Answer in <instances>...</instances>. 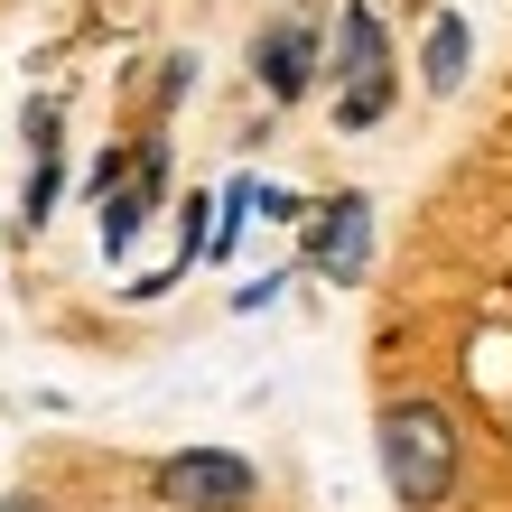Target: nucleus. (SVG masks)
Here are the masks:
<instances>
[{"instance_id": "nucleus-8", "label": "nucleus", "mask_w": 512, "mask_h": 512, "mask_svg": "<svg viewBox=\"0 0 512 512\" xmlns=\"http://www.w3.org/2000/svg\"><path fill=\"white\" fill-rule=\"evenodd\" d=\"M56 196H66V168H56V149H47V159L28 168V196H19V224H47V215H56Z\"/></svg>"}, {"instance_id": "nucleus-3", "label": "nucleus", "mask_w": 512, "mask_h": 512, "mask_svg": "<svg viewBox=\"0 0 512 512\" xmlns=\"http://www.w3.org/2000/svg\"><path fill=\"white\" fill-rule=\"evenodd\" d=\"M94 196H103V252L122 261L140 243L149 205L168 196V140H131V149H103L94 159Z\"/></svg>"}, {"instance_id": "nucleus-9", "label": "nucleus", "mask_w": 512, "mask_h": 512, "mask_svg": "<svg viewBox=\"0 0 512 512\" xmlns=\"http://www.w3.org/2000/svg\"><path fill=\"white\" fill-rule=\"evenodd\" d=\"M0 512H56L47 494H0Z\"/></svg>"}, {"instance_id": "nucleus-6", "label": "nucleus", "mask_w": 512, "mask_h": 512, "mask_svg": "<svg viewBox=\"0 0 512 512\" xmlns=\"http://www.w3.org/2000/svg\"><path fill=\"white\" fill-rule=\"evenodd\" d=\"M252 75H261L270 103H298L317 84V28L308 19H270L261 38H252Z\"/></svg>"}, {"instance_id": "nucleus-7", "label": "nucleus", "mask_w": 512, "mask_h": 512, "mask_svg": "<svg viewBox=\"0 0 512 512\" xmlns=\"http://www.w3.org/2000/svg\"><path fill=\"white\" fill-rule=\"evenodd\" d=\"M466 56H475L466 19H457V10L429 19V56H419V66H429V94H457V84H466Z\"/></svg>"}, {"instance_id": "nucleus-5", "label": "nucleus", "mask_w": 512, "mask_h": 512, "mask_svg": "<svg viewBox=\"0 0 512 512\" xmlns=\"http://www.w3.org/2000/svg\"><path fill=\"white\" fill-rule=\"evenodd\" d=\"M308 270H326V280H364L373 270V196L336 187L308 215Z\"/></svg>"}, {"instance_id": "nucleus-1", "label": "nucleus", "mask_w": 512, "mask_h": 512, "mask_svg": "<svg viewBox=\"0 0 512 512\" xmlns=\"http://www.w3.org/2000/svg\"><path fill=\"white\" fill-rule=\"evenodd\" d=\"M373 447H382V485L401 494L410 512H438L447 494H457V419H447L438 401H391L373 419Z\"/></svg>"}, {"instance_id": "nucleus-2", "label": "nucleus", "mask_w": 512, "mask_h": 512, "mask_svg": "<svg viewBox=\"0 0 512 512\" xmlns=\"http://www.w3.org/2000/svg\"><path fill=\"white\" fill-rule=\"evenodd\" d=\"M391 112V38L373 0L336 10V131H373Z\"/></svg>"}, {"instance_id": "nucleus-4", "label": "nucleus", "mask_w": 512, "mask_h": 512, "mask_svg": "<svg viewBox=\"0 0 512 512\" xmlns=\"http://www.w3.org/2000/svg\"><path fill=\"white\" fill-rule=\"evenodd\" d=\"M149 494L168 512H252L261 475H252V457H233V447H177V457L149 475Z\"/></svg>"}]
</instances>
